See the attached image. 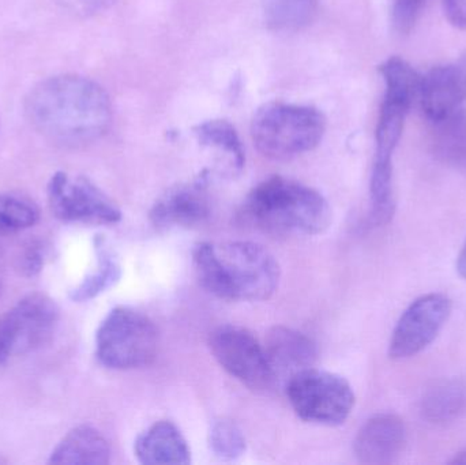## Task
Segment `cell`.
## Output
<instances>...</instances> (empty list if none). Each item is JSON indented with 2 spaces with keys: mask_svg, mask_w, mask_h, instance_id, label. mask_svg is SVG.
<instances>
[{
  "mask_svg": "<svg viewBox=\"0 0 466 465\" xmlns=\"http://www.w3.org/2000/svg\"><path fill=\"white\" fill-rule=\"evenodd\" d=\"M27 122L51 144L68 149L87 147L112 125V103L101 85L76 74L38 82L25 98Z\"/></svg>",
  "mask_w": 466,
  "mask_h": 465,
  "instance_id": "6da1fadb",
  "label": "cell"
},
{
  "mask_svg": "<svg viewBox=\"0 0 466 465\" xmlns=\"http://www.w3.org/2000/svg\"><path fill=\"white\" fill-rule=\"evenodd\" d=\"M194 272L202 288L224 300L260 302L279 288V262L254 242L199 243L193 251Z\"/></svg>",
  "mask_w": 466,
  "mask_h": 465,
  "instance_id": "7a4b0ae2",
  "label": "cell"
},
{
  "mask_svg": "<svg viewBox=\"0 0 466 465\" xmlns=\"http://www.w3.org/2000/svg\"><path fill=\"white\" fill-rule=\"evenodd\" d=\"M243 209L257 228L279 237L322 234L333 217L319 191L282 177L259 183L247 197Z\"/></svg>",
  "mask_w": 466,
  "mask_h": 465,
  "instance_id": "3957f363",
  "label": "cell"
},
{
  "mask_svg": "<svg viewBox=\"0 0 466 465\" xmlns=\"http://www.w3.org/2000/svg\"><path fill=\"white\" fill-rule=\"evenodd\" d=\"M322 112L298 104H263L252 117L251 136L257 149L273 160H290L311 152L325 136Z\"/></svg>",
  "mask_w": 466,
  "mask_h": 465,
  "instance_id": "277c9868",
  "label": "cell"
},
{
  "mask_svg": "<svg viewBox=\"0 0 466 465\" xmlns=\"http://www.w3.org/2000/svg\"><path fill=\"white\" fill-rule=\"evenodd\" d=\"M155 322L141 311L116 308L106 317L96 335V354L101 365L115 370L144 368L157 354Z\"/></svg>",
  "mask_w": 466,
  "mask_h": 465,
  "instance_id": "5b68a950",
  "label": "cell"
},
{
  "mask_svg": "<svg viewBox=\"0 0 466 465\" xmlns=\"http://www.w3.org/2000/svg\"><path fill=\"white\" fill-rule=\"evenodd\" d=\"M287 395L296 415L317 425H342L355 407V393L347 379L314 368L293 374Z\"/></svg>",
  "mask_w": 466,
  "mask_h": 465,
  "instance_id": "8992f818",
  "label": "cell"
},
{
  "mask_svg": "<svg viewBox=\"0 0 466 465\" xmlns=\"http://www.w3.org/2000/svg\"><path fill=\"white\" fill-rule=\"evenodd\" d=\"M55 300L35 292L0 317V365L46 346L59 324Z\"/></svg>",
  "mask_w": 466,
  "mask_h": 465,
  "instance_id": "52a82bcc",
  "label": "cell"
},
{
  "mask_svg": "<svg viewBox=\"0 0 466 465\" xmlns=\"http://www.w3.org/2000/svg\"><path fill=\"white\" fill-rule=\"evenodd\" d=\"M209 349L221 368L249 389L266 390L276 381L265 347L244 328H218L210 333Z\"/></svg>",
  "mask_w": 466,
  "mask_h": 465,
  "instance_id": "ba28073f",
  "label": "cell"
},
{
  "mask_svg": "<svg viewBox=\"0 0 466 465\" xmlns=\"http://www.w3.org/2000/svg\"><path fill=\"white\" fill-rule=\"evenodd\" d=\"M46 194L51 212L66 223L115 224L122 218L119 207L85 177L56 172L49 179Z\"/></svg>",
  "mask_w": 466,
  "mask_h": 465,
  "instance_id": "9c48e42d",
  "label": "cell"
},
{
  "mask_svg": "<svg viewBox=\"0 0 466 465\" xmlns=\"http://www.w3.org/2000/svg\"><path fill=\"white\" fill-rule=\"evenodd\" d=\"M453 311V302L441 292L423 295L408 306L400 317L390 344L391 359H408L423 352L434 343Z\"/></svg>",
  "mask_w": 466,
  "mask_h": 465,
  "instance_id": "30bf717a",
  "label": "cell"
},
{
  "mask_svg": "<svg viewBox=\"0 0 466 465\" xmlns=\"http://www.w3.org/2000/svg\"><path fill=\"white\" fill-rule=\"evenodd\" d=\"M407 445V426L394 414H380L367 420L353 442L356 459L370 465L391 464Z\"/></svg>",
  "mask_w": 466,
  "mask_h": 465,
  "instance_id": "8fae6325",
  "label": "cell"
},
{
  "mask_svg": "<svg viewBox=\"0 0 466 465\" xmlns=\"http://www.w3.org/2000/svg\"><path fill=\"white\" fill-rule=\"evenodd\" d=\"M419 101L431 122L461 108L466 101V60L438 66L423 76Z\"/></svg>",
  "mask_w": 466,
  "mask_h": 465,
  "instance_id": "7c38bea8",
  "label": "cell"
},
{
  "mask_svg": "<svg viewBox=\"0 0 466 465\" xmlns=\"http://www.w3.org/2000/svg\"><path fill=\"white\" fill-rule=\"evenodd\" d=\"M212 215V205L204 183L179 186L164 194L153 209L150 220L157 227H193Z\"/></svg>",
  "mask_w": 466,
  "mask_h": 465,
  "instance_id": "4fadbf2b",
  "label": "cell"
},
{
  "mask_svg": "<svg viewBox=\"0 0 466 465\" xmlns=\"http://www.w3.org/2000/svg\"><path fill=\"white\" fill-rule=\"evenodd\" d=\"M263 347L276 379L285 373L292 377L304 369L312 368L317 360V347L311 339L289 328H273Z\"/></svg>",
  "mask_w": 466,
  "mask_h": 465,
  "instance_id": "5bb4252c",
  "label": "cell"
},
{
  "mask_svg": "<svg viewBox=\"0 0 466 465\" xmlns=\"http://www.w3.org/2000/svg\"><path fill=\"white\" fill-rule=\"evenodd\" d=\"M142 464H188L191 461L187 441L174 423L161 420L137 439L134 447Z\"/></svg>",
  "mask_w": 466,
  "mask_h": 465,
  "instance_id": "9a60e30c",
  "label": "cell"
},
{
  "mask_svg": "<svg viewBox=\"0 0 466 465\" xmlns=\"http://www.w3.org/2000/svg\"><path fill=\"white\" fill-rule=\"evenodd\" d=\"M111 448L106 437L92 426L73 429L49 456V464L106 465Z\"/></svg>",
  "mask_w": 466,
  "mask_h": 465,
  "instance_id": "2e32d148",
  "label": "cell"
},
{
  "mask_svg": "<svg viewBox=\"0 0 466 465\" xmlns=\"http://www.w3.org/2000/svg\"><path fill=\"white\" fill-rule=\"evenodd\" d=\"M432 125L430 144L435 158L449 168L466 174V111L457 109Z\"/></svg>",
  "mask_w": 466,
  "mask_h": 465,
  "instance_id": "e0dca14e",
  "label": "cell"
},
{
  "mask_svg": "<svg viewBox=\"0 0 466 465\" xmlns=\"http://www.w3.org/2000/svg\"><path fill=\"white\" fill-rule=\"evenodd\" d=\"M465 411L466 387L456 379L438 382L427 390L421 400V414L435 425L453 422Z\"/></svg>",
  "mask_w": 466,
  "mask_h": 465,
  "instance_id": "ac0fdd59",
  "label": "cell"
},
{
  "mask_svg": "<svg viewBox=\"0 0 466 465\" xmlns=\"http://www.w3.org/2000/svg\"><path fill=\"white\" fill-rule=\"evenodd\" d=\"M95 248L97 254V269L86 276L76 288L71 289L70 299L73 302L81 303L95 299L96 297L115 286L122 275L120 265L117 264L114 253L103 237L96 238Z\"/></svg>",
  "mask_w": 466,
  "mask_h": 465,
  "instance_id": "d6986e66",
  "label": "cell"
},
{
  "mask_svg": "<svg viewBox=\"0 0 466 465\" xmlns=\"http://www.w3.org/2000/svg\"><path fill=\"white\" fill-rule=\"evenodd\" d=\"M410 106L401 101L383 98L380 119L375 131V158L378 163H391L394 150L404 131L405 120Z\"/></svg>",
  "mask_w": 466,
  "mask_h": 465,
  "instance_id": "ffe728a7",
  "label": "cell"
},
{
  "mask_svg": "<svg viewBox=\"0 0 466 465\" xmlns=\"http://www.w3.org/2000/svg\"><path fill=\"white\" fill-rule=\"evenodd\" d=\"M266 25L276 32H298L317 15L318 0H260Z\"/></svg>",
  "mask_w": 466,
  "mask_h": 465,
  "instance_id": "44dd1931",
  "label": "cell"
},
{
  "mask_svg": "<svg viewBox=\"0 0 466 465\" xmlns=\"http://www.w3.org/2000/svg\"><path fill=\"white\" fill-rule=\"evenodd\" d=\"M380 76L385 81V98L401 101L412 106L420 97L423 76L418 73L407 60L391 56L380 66Z\"/></svg>",
  "mask_w": 466,
  "mask_h": 465,
  "instance_id": "7402d4cb",
  "label": "cell"
},
{
  "mask_svg": "<svg viewBox=\"0 0 466 465\" xmlns=\"http://www.w3.org/2000/svg\"><path fill=\"white\" fill-rule=\"evenodd\" d=\"M199 144L213 147L228 157L232 168L240 171L244 166V150L231 123L223 119L209 120L194 128Z\"/></svg>",
  "mask_w": 466,
  "mask_h": 465,
  "instance_id": "603a6c76",
  "label": "cell"
},
{
  "mask_svg": "<svg viewBox=\"0 0 466 465\" xmlns=\"http://www.w3.org/2000/svg\"><path fill=\"white\" fill-rule=\"evenodd\" d=\"M38 207L29 199L14 194H0V234H14L35 226Z\"/></svg>",
  "mask_w": 466,
  "mask_h": 465,
  "instance_id": "cb8c5ba5",
  "label": "cell"
},
{
  "mask_svg": "<svg viewBox=\"0 0 466 465\" xmlns=\"http://www.w3.org/2000/svg\"><path fill=\"white\" fill-rule=\"evenodd\" d=\"M209 444L216 456L224 460H236L246 450V440L236 423L229 420L213 422L209 431Z\"/></svg>",
  "mask_w": 466,
  "mask_h": 465,
  "instance_id": "d4e9b609",
  "label": "cell"
},
{
  "mask_svg": "<svg viewBox=\"0 0 466 465\" xmlns=\"http://www.w3.org/2000/svg\"><path fill=\"white\" fill-rule=\"evenodd\" d=\"M426 5L427 0H393L391 19L400 35H410L415 29Z\"/></svg>",
  "mask_w": 466,
  "mask_h": 465,
  "instance_id": "484cf974",
  "label": "cell"
},
{
  "mask_svg": "<svg viewBox=\"0 0 466 465\" xmlns=\"http://www.w3.org/2000/svg\"><path fill=\"white\" fill-rule=\"evenodd\" d=\"M116 0H57L70 13L81 16L96 15L108 10Z\"/></svg>",
  "mask_w": 466,
  "mask_h": 465,
  "instance_id": "4316f807",
  "label": "cell"
},
{
  "mask_svg": "<svg viewBox=\"0 0 466 465\" xmlns=\"http://www.w3.org/2000/svg\"><path fill=\"white\" fill-rule=\"evenodd\" d=\"M44 265V250L43 246L38 242H32L26 248H25L24 254L21 257V272L24 273L26 278H35L43 269Z\"/></svg>",
  "mask_w": 466,
  "mask_h": 465,
  "instance_id": "83f0119b",
  "label": "cell"
},
{
  "mask_svg": "<svg viewBox=\"0 0 466 465\" xmlns=\"http://www.w3.org/2000/svg\"><path fill=\"white\" fill-rule=\"evenodd\" d=\"M448 21L460 30H466V0H442Z\"/></svg>",
  "mask_w": 466,
  "mask_h": 465,
  "instance_id": "f1b7e54d",
  "label": "cell"
},
{
  "mask_svg": "<svg viewBox=\"0 0 466 465\" xmlns=\"http://www.w3.org/2000/svg\"><path fill=\"white\" fill-rule=\"evenodd\" d=\"M457 270H459L460 276L466 280V239L460 250L459 257H457Z\"/></svg>",
  "mask_w": 466,
  "mask_h": 465,
  "instance_id": "f546056e",
  "label": "cell"
},
{
  "mask_svg": "<svg viewBox=\"0 0 466 465\" xmlns=\"http://www.w3.org/2000/svg\"><path fill=\"white\" fill-rule=\"evenodd\" d=\"M451 464H459V465H466V450H461V452L456 453L454 458L449 461Z\"/></svg>",
  "mask_w": 466,
  "mask_h": 465,
  "instance_id": "4dcf8cb0",
  "label": "cell"
},
{
  "mask_svg": "<svg viewBox=\"0 0 466 465\" xmlns=\"http://www.w3.org/2000/svg\"><path fill=\"white\" fill-rule=\"evenodd\" d=\"M3 294V284L2 281H0V297H2Z\"/></svg>",
  "mask_w": 466,
  "mask_h": 465,
  "instance_id": "1f68e13d",
  "label": "cell"
}]
</instances>
